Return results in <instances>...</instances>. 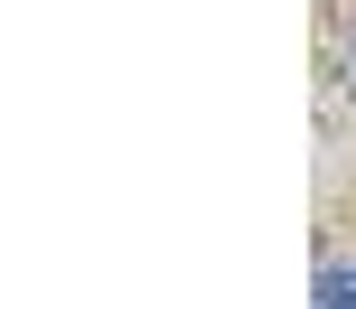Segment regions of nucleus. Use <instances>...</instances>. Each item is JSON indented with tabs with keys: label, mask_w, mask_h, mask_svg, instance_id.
I'll return each mask as SVG.
<instances>
[{
	"label": "nucleus",
	"mask_w": 356,
	"mask_h": 309,
	"mask_svg": "<svg viewBox=\"0 0 356 309\" xmlns=\"http://www.w3.org/2000/svg\"><path fill=\"white\" fill-rule=\"evenodd\" d=\"M319 309H356V272H347V262L319 272Z\"/></svg>",
	"instance_id": "obj_1"
}]
</instances>
